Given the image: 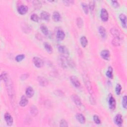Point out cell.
I'll return each mask as SVG.
<instances>
[{
	"mask_svg": "<svg viewBox=\"0 0 127 127\" xmlns=\"http://www.w3.org/2000/svg\"><path fill=\"white\" fill-rule=\"evenodd\" d=\"M30 19L32 21H35V22H38L39 20L38 15L35 13L32 14L30 16Z\"/></svg>",
	"mask_w": 127,
	"mask_h": 127,
	"instance_id": "32",
	"label": "cell"
},
{
	"mask_svg": "<svg viewBox=\"0 0 127 127\" xmlns=\"http://www.w3.org/2000/svg\"><path fill=\"white\" fill-rule=\"evenodd\" d=\"M119 19L121 22L122 26L123 28H126L127 27V17L126 15L123 13H121L119 15Z\"/></svg>",
	"mask_w": 127,
	"mask_h": 127,
	"instance_id": "11",
	"label": "cell"
},
{
	"mask_svg": "<svg viewBox=\"0 0 127 127\" xmlns=\"http://www.w3.org/2000/svg\"><path fill=\"white\" fill-rule=\"evenodd\" d=\"M60 126L62 127H68V124L65 120L62 119L60 121Z\"/></svg>",
	"mask_w": 127,
	"mask_h": 127,
	"instance_id": "38",
	"label": "cell"
},
{
	"mask_svg": "<svg viewBox=\"0 0 127 127\" xmlns=\"http://www.w3.org/2000/svg\"><path fill=\"white\" fill-rule=\"evenodd\" d=\"M81 6H82V10L84 11V13H85L86 14H88V7L86 3H82Z\"/></svg>",
	"mask_w": 127,
	"mask_h": 127,
	"instance_id": "31",
	"label": "cell"
},
{
	"mask_svg": "<svg viewBox=\"0 0 127 127\" xmlns=\"http://www.w3.org/2000/svg\"><path fill=\"white\" fill-rule=\"evenodd\" d=\"M25 58V55L23 54H20L17 55L15 57V61L18 62H20L22 61L23 59Z\"/></svg>",
	"mask_w": 127,
	"mask_h": 127,
	"instance_id": "30",
	"label": "cell"
},
{
	"mask_svg": "<svg viewBox=\"0 0 127 127\" xmlns=\"http://www.w3.org/2000/svg\"><path fill=\"white\" fill-rule=\"evenodd\" d=\"M114 121L115 124L119 127L122 126L123 123V120L122 118V116L121 114H117L116 116L114 117Z\"/></svg>",
	"mask_w": 127,
	"mask_h": 127,
	"instance_id": "6",
	"label": "cell"
},
{
	"mask_svg": "<svg viewBox=\"0 0 127 127\" xmlns=\"http://www.w3.org/2000/svg\"><path fill=\"white\" fill-rule=\"evenodd\" d=\"M40 29H41V31L42 32V33H43L45 35H46V36L49 35V30H48V28L47 27L46 25H41V27H40Z\"/></svg>",
	"mask_w": 127,
	"mask_h": 127,
	"instance_id": "26",
	"label": "cell"
},
{
	"mask_svg": "<svg viewBox=\"0 0 127 127\" xmlns=\"http://www.w3.org/2000/svg\"><path fill=\"white\" fill-rule=\"evenodd\" d=\"M28 11V8L27 6L21 5L18 8V13L21 15L26 14Z\"/></svg>",
	"mask_w": 127,
	"mask_h": 127,
	"instance_id": "9",
	"label": "cell"
},
{
	"mask_svg": "<svg viewBox=\"0 0 127 127\" xmlns=\"http://www.w3.org/2000/svg\"><path fill=\"white\" fill-rule=\"evenodd\" d=\"M121 90H122V86L120 84L118 83L115 87V91L117 95H119L121 93Z\"/></svg>",
	"mask_w": 127,
	"mask_h": 127,
	"instance_id": "29",
	"label": "cell"
},
{
	"mask_svg": "<svg viewBox=\"0 0 127 127\" xmlns=\"http://www.w3.org/2000/svg\"><path fill=\"white\" fill-rule=\"evenodd\" d=\"M112 3V6L115 7V8H118V7H119V6H120V5L118 3V2L116 1H112L111 2Z\"/></svg>",
	"mask_w": 127,
	"mask_h": 127,
	"instance_id": "39",
	"label": "cell"
},
{
	"mask_svg": "<svg viewBox=\"0 0 127 127\" xmlns=\"http://www.w3.org/2000/svg\"><path fill=\"white\" fill-rule=\"evenodd\" d=\"M100 18L103 21H107L108 20L109 14L105 8H102L101 11Z\"/></svg>",
	"mask_w": 127,
	"mask_h": 127,
	"instance_id": "7",
	"label": "cell"
},
{
	"mask_svg": "<svg viewBox=\"0 0 127 127\" xmlns=\"http://www.w3.org/2000/svg\"><path fill=\"white\" fill-rule=\"evenodd\" d=\"M110 32L114 37H120V32L116 28H112L110 30Z\"/></svg>",
	"mask_w": 127,
	"mask_h": 127,
	"instance_id": "23",
	"label": "cell"
},
{
	"mask_svg": "<svg viewBox=\"0 0 127 127\" xmlns=\"http://www.w3.org/2000/svg\"><path fill=\"white\" fill-rule=\"evenodd\" d=\"M116 100L113 96L110 95L108 99V104L109 109L113 111L116 108Z\"/></svg>",
	"mask_w": 127,
	"mask_h": 127,
	"instance_id": "5",
	"label": "cell"
},
{
	"mask_svg": "<svg viewBox=\"0 0 127 127\" xmlns=\"http://www.w3.org/2000/svg\"><path fill=\"white\" fill-rule=\"evenodd\" d=\"M71 98L74 102L78 106H80L81 105V101L80 98L76 94H73L71 96Z\"/></svg>",
	"mask_w": 127,
	"mask_h": 127,
	"instance_id": "16",
	"label": "cell"
},
{
	"mask_svg": "<svg viewBox=\"0 0 127 127\" xmlns=\"http://www.w3.org/2000/svg\"><path fill=\"white\" fill-rule=\"evenodd\" d=\"M100 56L105 60H109L110 57V52L107 50H102L100 53Z\"/></svg>",
	"mask_w": 127,
	"mask_h": 127,
	"instance_id": "10",
	"label": "cell"
},
{
	"mask_svg": "<svg viewBox=\"0 0 127 127\" xmlns=\"http://www.w3.org/2000/svg\"><path fill=\"white\" fill-rule=\"evenodd\" d=\"M65 36H66L65 33L63 30H59L57 31L56 37L58 40H60V41L63 40L65 38Z\"/></svg>",
	"mask_w": 127,
	"mask_h": 127,
	"instance_id": "17",
	"label": "cell"
},
{
	"mask_svg": "<svg viewBox=\"0 0 127 127\" xmlns=\"http://www.w3.org/2000/svg\"><path fill=\"white\" fill-rule=\"evenodd\" d=\"M95 7V2L94 1H90L89 2V8L91 12H94Z\"/></svg>",
	"mask_w": 127,
	"mask_h": 127,
	"instance_id": "34",
	"label": "cell"
},
{
	"mask_svg": "<svg viewBox=\"0 0 127 127\" xmlns=\"http://www.w3.org/2000/svg\"><path fill=\"white\" fill-rule=\"evenodd\" d=\"M25 94H26L27 97L28 98H31L34 94V90L32 87H28L27 88L26 90H25Z\"/></svg>",
	"mask_w": 127,
	"mask_h": 127,
	"instance_id": "14",
	"label": "cell"
},
{
	"mask_svg": "<svg viewBox=\"0 0 127 127\" xmlns=\"http://www.w3.org/2000/svg\"><path fill=\"white\" fill-rule=\"evenodd\" d=\"M98 31L101 36L103 38H105L106 37V31L104 27L100 26L98 28Z\"/></svg>",
	"mask_w": 127,
	"mask_h": 127,
	"instance_id": "21",
	"label": "cell"
},
{
	"mask_svg": "<svg viewBox=\"0 0 127 127\" xmlns=\"http://www.w3.org/2000/svg\"><path fill=\"white\" fill-rule=\"evenodd\" d=\"M44 46L45 50L47 51V52L48 53H49V54H51L53 53V50L52 47L50 44H49L48 43H45Z\"/></svg>",
	"mask_w": 127,
	"mask_h": 127,
	"instance_id": "27",
	"label": "cell"
},
{
	"mask_svg": "<svg viewBox=\"0 0 127 127\" xmlns=\"http://www.w3.org/2000/svg\"><path fill=\"white\" fill-rule=\"evenodd\" d=\"M77 24L79 28H81L83 25L82 20L80 18H78L77 19Z\"/></svg>",
	"mask_w": 127,
	"mask_h": 127,
	"instance_id": "33",
	"label": "cell"
},
{
	"mask_svg": "<svg viewBox=\"0 0 127 127\" xmlns=\"http://www.w3.org/2000/svg\"><path fill=\"white\" fill-rule=\"evenodd\" d=\"M1 80H3L7 87V91L8 95L10 97L11 100H14V90L13 88V83L11 80V78L8 75V74L5 72H4L1 75Z\"/></svg>",
	"mask_w": 127,
	"mask_h": 127,
	"instance_id": "1",
	"label": "cell"
},
{
	"mask_svg": "<svg viewBox=\"0 0 127 127\" xmlns=\"http://www.w3.org/2000/svg\"><path fill=\"white\" fill-rule=\"evenodd\" d=\"M80 42L82 47H83V48H85L88 44V40L85 36H82L80 38Z\"/></svg>",
	"mask_w": 127,
	"mask_h": 127,
	"instance_id": "25",
	"label": "cell"
},
{
	"mask_svg": "<svg viewBox=\"0 0 127 127\" xmlns=\"http://www.w3.org/2000/svg\"><path fill=\"white\" fill-rule=\"evenodd\" d=\"M75 118L81 124H85L86 120V118L81 113H77L75 115Z\"/></svg>",
	"mask_w": 127,
	"mask_h": 127,
	"instance_id": "12",
	"label": "cell"
},
{
	"mask_svg": "<svg viewBox=\"0 0 127 127\" xmlns=\"http://www.w3.org/2000/svg\"><path fill=\"white\" fill-rule=\"evenodd\" d=\"M94 123L97 125H99L101 123L100 118L97 115H94Z\"/></svg>",
	"mask_w": 127,
	"mask_h": 127,
	"instance_id": "35",
	"label": "cell"
},
{
	"mask_svg": "<svg viewBox=\"0 0 127 127\" xmlns=\"http://www.w3.org/2000/svg\"><path fill=\"white\" fill-rule=\"evenodd\" d=\"M63 3L65 4L64 5H65L66 6H69L70 5L71 3H72V2L71 1H63Z\"/></svg>",
	"mask_w": 127,
	"mask_h": 127,
	"instance_id": "40",
	"label": "cell"
},
{
	"mask_svg": "<svg viewBox=\"0 0 127 127\" xmlns=\"http://www.w3.org/2000/svg\"><path fill=\"white\" fill-rule=\"evenodd\" d=\"M112 44L114 46H119L121 44V39L120 37H114L112 40Z\"/></svg>",
	"mask_w": 127,
	"mask_h": 127,
	"instance_id": "28",
	"label": "cell"
},
{
	"mask_svg": "<svg viewBox=\"0 0 127 127\" xmlns=\"http://www.w3.org/2000/svg\"><path fill=\"white\" fill-rule=\"evenodd\" d=\"M40 16L41 19L45 21H49L50 19V14L47 12H42L41 13Z\"/></svg>",
	"mask_w": 127,
	"mask_h": 127,
	"instance_id": "19",
	"label": "cell"
},
{
	"mask_svg": "<svg viewBox=\"0 0 127 127\" xmlns=\"http://www.w3.org/2000/svg\"><path fill=\"white\" fill-rule=\"evenodd\" d=\"M33 3V5L34 6V7L35 8H39L41 7V3L39 1H33L32 2Z\"/></svg>",
	"mask_w": 127,
	"mask_h": 127,
	"instance_id": "37",
	"label": "cell"
},
{
	"mask_svg": "<svg viewBox=\"0 0 127 127\" xmlns=\"http://www.w3.org/2000/svg\"><path fill=\"white\" fill-rule=\"evenodd\" d=\"M5 119L7 123V124L8 126H10L13 124V118L10 113H6L5 114Z\"/></svg>",
	"mask_w": 127,
	"mask_h": 127,
	"instance_id": "8",
	"label": "cell"
},
{
	"mask_svg": "<svg viewBox=\"0 0 127 127\" xmlns=\"http://www.w3.org/2000/svg\"><path fill=\"white\" fill-rule=\"evenodd\" d=\"M106 75L108 78L110 79H113V69L111 67H108V69L106 71Z\"/></svg>",
	"mask_w": 127,
	"mask_h": 127,
	"instance_id": "22",
	"label": "cell"
},
{
	"mask_svg": "<svg viewBox=\"0 0 127 127\" xmlns=\"http://www.w3.org/2000/svg\"><path fill=\"white\" fill-rule=\"evenodd\" d=\"M70 81L73 85L76 88H80L81 84L78 78L75 76L72 75L70 77Z\"/></svg>",
	"mask_w": 127,
	"mask_h": 127,
	"instance_id": "4",
	"label": "cell"
},
{
	"mask_svg": "<svg viewBox=\"0 0 127 127\" xmlns=\"http://www.w3.org/2000/svg\"><path fill=\"white\" fill-rule=\"evenodd\" d=\"M38 81L39 84L42 87H46L48 84V80L44 77H39L38 78Z\"/></svg>",
	"mask_w": 127,
	"mask_h": 127,
	"instance_id": "15",
	"label": "cell"
},
{
	"mask_svg": "<svg viewBox=\"0 0 127 127\" xmlns=\"http://www.w3.org/2000/svg\"><path fill=\"white\" fill-rule=\"evenodd\" d=\"M33 63L34 66L37 68H41L43 67L44 63L43 60L39 57H34L33 58Z\"/></svg>",
	"mask_w": 127,
	"mask_h": 127,
	"instance_id": "3",
	"label": "cell"
},
{
	"mask_svg": "<svg viewBox=\"0 0 127 127\" xmlns=\"http://www.w3.org/2000/svg\"><path fill=\"white\" fill-rule=\"evenodd\" d=\"M127 96L125 95L124 96H123V99H122V105L123 108H124L125 109L127 108Z\"/></svg>",
	"mask_w": 127,
	"mask_h": 127,
	"instance_id": "36",
	"label": "cell"
},
{
	"mask_svg": "<svg viewBox=\"0 0 127 127\" xmlns=\"http://www.w3.org/2000/svg\"><path fill=\"white\" fill-rule=\"evenodd\" d=\"M84 83H85V85H86L87 88L88 90L89 93L90 94H92V93H93V91H92V86H91V84L90 81L87 78H84Z\"/></svg>",
	"mask_w": 127,
	"mask_h": 127,
	"instance_id": "13",
	"label": "cell"
},
{
	"mask_svg": "<svg viewBox=\"0 0 127 127\" xmlns=\"http://www.w3.org/2000/svg\"><path fill=\"white\" fill-rule=\"evenodd\" d=\"M52 19L55 22H58L61 20V15L59 12H55L52 15Z\"/></svg>",
	"mask_w": 127,
	"mask_h": 127,
	"instance_id": "20",
	"label": "cell"
},
{
	"mask_svg": "<svg viewBox=\"0 0 127 127\" xmlns=\"http://www.w3.org/2000/svg\"><path fill=\"white\" fill-rule=\"evenodd\" d=\"M58 51L62 57L67 58L69 56V52L67 49L64 46H60L58 47Z\"/></svg>",
	"mask_w": 127,
	"mask_h": 127,
	"instance_id": "2",
	"label": "cell"
},
{
	"mask_svg": "<svg viewBox=\"0 0 127 127\" xmlns=\"http://www.w3.org/2000/svg\"><path fill=\"white\" fill-rule=\"evenodd\" d=\"M30 113L33 116H36L38 114V110L35 106H32L30 108Z\"/></svg>",
	"mask_w": 127,
	"mask_h": 127,
	"instance_id": "24",
	"label": "cell"
},
{
	"mask_svg": "<svg viewBox=\"0 0 127 127\" xmlns=\"http://www.w3.org/2000/svg\"><path fill=\"white\" fill-rule=\"evenodd\" d=\"M28 103V100L27 97L24 95H22L20 101V106L21 107H25L27 105Z\"/></svg>",
	"mask_w": 127,
	"mask_h": 127,
	"instance_id": "18",
	"label": "cell"
}]
</instances>
